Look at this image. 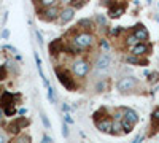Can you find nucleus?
<instances>
[{
  "label": "nucleus",
  "mask_w": 159,
  "mask_h": 143,
  "mask_svg": "<svg viewBox=\"0 0 159 143\" xmlns=\"http://www.w3.org/2000/svg\"><path fill=\"white\" fill-rule=\"evenodd\" d=\"M40 118H42V123H43V126H45V129H51V123H49V119H48V116L42 111L40 113Z\"/></svg>",
  "instance_id": "obj_20"
},
{
  "label": "nucleus",
  "mask_w": 159,
  "mask_h": 143,
  "mask_svg": "<svg viewBox=\"0 0 159 143\" xmlns=\"http://www.w3.org/2000/svg\"><path fill=\"white\" fill-rule=\"evenodd\" d=\"M123 121L129 123L130 126H135V124H137V121H139V114H137V113H135L134 110H130V108H126Z\"/></svg>",
  "instance_id": "obj_11"
},
{
  "label": "nucleus",
  "mask_w": 159,
  "mask_h": 143,
  "mask_svg": "<svg viewBox=\"0 0 159 143\" xmlns=\"http://www.w3.org/2000/svg\"><path fill=\"white\" fill-rule=\"evenodd\" d=\"M96 21H97L99 25H105V24H107V18H105L103 15H96Z\"/></svg>",
  "instance_id": "obj_22"
},
{
  "label": "nucleus",
  "mask_w": 159,
  "mask_h": 143,
  "mask_svg": "<svg viewBox=\"0 0 159 143\" xmlns=\"http://www.w3.org/2000/svg\"><path fill=\"white\" fill-rule=\"evenodd\" d=\"M113 121H111V118H103V119H99V121H96V126H97V129L100 132H107V134H111V131H113Z\"/></svg>",
  "instance_id": "obj_9"
},
{
  "label": "nucleus",
  "mask_w": 159,
  "mask_h": 143,
  "mask_svg": "<svg viewBox=\"0 0 159 143\" xmlns=\"http://www.w3.org/2000/svg\"><path fill=\"white\" fill-rule=\"evenodd\" d=\"M64 51V42L61 40V38H57V40H52L49 43V53L51 54H59Z\"/></svg>",
  "instance_id": "obj_14"
},
{
  "label": "nucleus",
  "mask_w": 159,
  "mask_h": 143,
  "mask_svg": "<svg viewBox=\"0 0 159 143\" xmlns=\"http://www.w3.org/2000/svg\"><path fill=\"white\" fill-rule=\"evenodd\" d=\"M124 11H126V3H116V2H110L108 3V15H110V18L123 16Z\"/></svg>",
  "instance_id": "obj_8"
},
{
  "label": "nucleus",
  "mask_w": 159,
  "mask_h": 143,
  "mask_svg": "<svg viewBox=\"0 0 159 143\" xmlns=\"http://www.w3.org/2000/svg\"><path fill=\"white\" fill-rule=\"evenodd\" d=\"M35 35H37V42H38V45H43V37H42V34H40L38 30L35 32Z\"/></svg>",
  "instance_id": "obj_28"
},
{
  "label": "nucleus",
  "mask_w": 159,
  "mask_h": 143,
  "mask_svg": "<svg viewBox=\"0 0 159 143\" xmlns=\"http://www.w3.org/2000/svg\"><path fill=\"white\" fill-rule=\"evenodd\" d=\"M126 60L129 62V64H143V60L142 59H139L137 56H134V54H132V56H127L126 57Z\"/></svg>",
  "instance_id": "obj_21"
},
{
  "label": "nucleus",
  "mask_w": 159,
  "mask_h": 143,
  "mask_svg": "<svg viewBox=\"0 0 159 143\" xmlns=\"http://www.w3.org/2000/svg\"><path fill=\"white\" fill-rule=\"evenodd\" d=\"M73 15H75V8H72V7H69V8H64V10L61 11V15H59L61 22H62V24H65V22L72 21V19H73Z\"/></svg>",
  "instance_id": "obj_13"
},
{
  "label": "nucleus",
  "mask_w": 159,
  "mask_h": 143,
  "mask_svg": "<svg viewBox=\"0 0 159 143\" xmlns=\"http://www.w3.org/2000/svg\"><path fill=\"white\" fill-rule=\"evenodd\" d=\"M150 49H151L150 45H147V43H139L137 46L132 48V54H134V56H143V54H148Z\"/></svg>",
  "instance_id": "obj_15"
},
{
  "label": "nucleus",
  "mask_w": 159,
  "mask_h": 143,
  "mask_svg": "<svg viewBox=\"0 0 159 143\" xmlns=\"http://www.w3.org/2000/svg\"><path fill=\"white\" fill-rule=\"evenodd\" d=\"M62 110L65 111V114H69V111H70V107L67 105V103H64V105H62Z\"/></svg>",
  "instance_id": "obj_32"
},
{
  "label": "nucleus",
  "mask_w": 159,
  "mask_h": 143,
  "mask_svg": "<svg viewBox=\"0 0 159 143\" xmlns=\"http://www.w3.org/2000/svg\"><path fill=\"white\" fill-rule=\"evenodd\" d=\"M132 34H134L135 35V38H137V40L140 42V43H147V40H148V30L147 29H145L143 27V25H135V29H134V32H132Z\"/></svg>",
  "instance_id": "obj_10"
},
{
  "label": "nucleus",
  "mask_w": 159,
  "mask_h": 143,
  "mask_svg": "<svg viewBox=\"0 0 159 143\" xmlns=\"http://www.w3.org/2000/svg\"><path fill=\"white\" fill-rule=\"evenodd\" d=\"M62 137H64V138L69 137V127H67V124H65V123L62 124Z\"/></svg>",
  "instance_id": "obj_26"
},
{
  "label": "nucleus",
  "mask_w": 159,
  "mask_h": 143,
  "mask_svg": "<svg viewBox=\"0 0 159 143\" xmlns=\"http://www.w3.org/2000/svg\"><path fill=\"white\" fill-rule=\"evenodd\" d=\"M56 76H57V80H59V83L67 89V91H76V87H78V84H76V81H75V78L70 75V72L67 70V69H64V67H56Z\"/></svg>",
  "instance_id": "obj_1"
},
{
  "label": "nucleus",
  "mask_w": 159,
  "mask_h": 143,
  "mask_svg": "<svg viewBox=\"0 0 159 143\" xmlns=\"http://www.w3.org/2000/svg\"><path fill=\"white\" fill-rule=\"evenodd\" d=\"M13 143H30V137L29 135H18L13 140Z\"/></svg>",
  "instance_id": "obj_19"
},
{
  "label": "nucleus",
  "mask_w": 159,
  "mask_h": 143,
  "mask_svg": "<svg viewBox=\"0 0 159 143\" xmlns=\"http://www.w3.org/2000/svg\"><path fill=\"white\" fill-rule=\"evenodd\" d=\"M135 84H137V80L134 76H124V78H121V80L118 81V84H116V87L119 89V91H130V89H134L135 87Z\"/></svg>",
  "instance_id": "obj_5"
},
{
  "label": "nucleus",
  "mask_w": 159,
  "mask_h": 143,
  "mask_svg": "<svg viewBox=\"0 0 159 143\" xmlns=\"http://www.w3.org/2000/svg\"><path fill=\"white\" fill-rule=\"evenodd\" d=\"M157 78H159V75H157V73H153V75H151V78H150V81H151V83H153L154 80L157 81Z\"/></svg>",
  "instance_id": "obj_34"
},
{
  "label": "nucleus",
  "mask_w": 159,
  "mask_h": 143,
  "mask_svg": "<svg viewBox=\"0 0 159 143\" xmlns=\"http://www.w3.org/2000/svg\"><path fill=\"white\" fill-rule=\"evenodd\" d=\"M89 69H91V67H89V62H86V60H83V59L75 60L73 65H72V70H73V73H75L78 78H84V76L88 75Z\"/></svg>",
  "instance_id": "obj_3"
},
{
  "label": "nucleus",
  "mask_w": 159,
  "mask_h": 143,
  "mask_svg": "<svg viewBox=\"0 0 159 143\" xmlns=\"http://www.w3.org/2000/svg\"><path fill=\"white\" fill-rule=\"evenodd\" d=\"M142 138H143V137H142V135H139V137H137L134 141H132V143H140V141H142Z\"/></svg>",
  "instance_id": "obj_38"
},
{
  "label": "nucleus",
  "mask_w": 159,
  "mask_h": 143,
  "mask_svg": "<svg viewBox=\"0 0 159 143\" xmlns=\"http://www.w3.org/2000/svg\"><path fill=\"white\" fill-rule=\"evenodd\" d=\"M100 48H102L103 51H110V43L105 40V38H102V40H100Z\"/></svg>",
  "instance_id": "obj_24"
},
{
  "label": "nucleus",
  "mask_w": 159,
  "mask_h": 143,
  "mask_svg": "<svg viewBox=\"0 0 159 143\" xmlns=\"http://www.w3.org/2000/svg\"><path fill=\"white\" fill-rule=\"evenodd\" d=\"M5 111V116H13L16 113V110H15V107H11V108H7V110H3Z\"/></svg>",
  "instance_id": "obj_27"
},
{
  "label": "nucleus",
  "mask_w": 159,
  "mask_h": 143,
  "mask_svg": "<svg viewBox=\"0 0 159 143\" xmlns=\"http://www.w3.org/2000/svg\"><path fill=\"white\" fill-rule=\"evenodd\" d=\"M51 141H52V140H51L48 135H43V137H42V143H51Z\"/></svg>",
  "instance_id": "obj_31"
},
{
  "label": "nucleus",
  "mask_w": 159,
  "mask_h": 143,
  "mask_svg": "<svg viewBox=\"0 0 159 143\" xmlns=\"http://www.w3.org/2000/svg\"><path fill=\"white\" fill-rule=\"evenodd\" d=\"M126 43H127V46H132V48H134V46H137V45H139L140 42H139L137 38H135V35H134V34H130V35L127 37Z\"/></svg>",
  "instance_id": "obj_18"
},
{
  "label": "nucleus",
  "mask_w": 159,
  "mask_h": 143,
  "mask_svg": "<svg viewBox=\"0 0 159 143\" xmlns=\"http://www.w3.org/2000/svg\"><path fill=\"white\" fill-rule=\"evenodd\" d=\"M110 64H111V57H110L108 54H102V56L97 59V62H96V69L105 70V69L110 67Z\"/></svg>",
  "instance_id": "obj_12"
},
{
  "label": "nucleus",
  "mask_w": 159,
  "mask_h": 143,
  "mask_svg": "<svg viewBox=\"0 0 159 143\" xmlns=\"http://www.w3.org/2000/svg\"><path fill=\"white\" fill-rule=\"evenodd\" d=\"M64 123H65V124H73V119L70 118V114H65V116H64Z\"/></svg>",
  "instance_id": "obj_29"
},
{
  "label": "nucleus",
  "mask_w": 159,
  "mask_h": 143,
  "mask_svg": "<svg viewBox=\"0 0 159 143\" xmlns=\"http://www.w3.org/2000/svg\"><path fill=\"white\" fill-rule=\"evenodd\" d=\"M121 30H123V27H115V29L111 30V34H113V35H119V34H121Z\"/></svg>",
  "instance_id": "obj_30"
},
{
  "label": "nucleus",
  "mask_w": 159,
  "mask_h": 143,
  "mask_svg": "<svg viewBox=\"0 0 159 143\" xmlns=\"http://www.w3.org/2000/svg\"><path fill=\"white\" fill-rule=\"evenodd\" d=\"M73 7H75V8H81V7H84V2H81V3L75 2V3H73Z\"/></svg>",
  "instance_id": "obj_37"
},
{
  "label": "nucleus",
  "mask_w": 159,
  "mask_h": 143,
  "mask_svg": "<svg viewBox=\"0 0 159 143\" xmlns=\"http://www.w3.org/2000/svg\"><path fill=\"white\" fill-rule=\"evenodd\" d=\"M5 49H10V51H13V53H18L16 51V48H13V46H10V45H7V46H3Z\"/></svg>",
  "instance_id": "obj_35"
},
{
  "label": "nucleus",
  "mask_w": 159,
  "mask_h": 143,
  "mask_svg": "<svg viewBox=\"0 0 159 143\" xmlns=\"http://www.w3.org/2000/svg\"><path fill=\"white\" fill-rule=\"evenodd\" d=\"M0 143H7V137H5V134H0Z\"/></svg>",
  "instance_id": "obj_36"
},
{
  "label": "nucleus",
  "mask_w": 159,
  "mask_h": 143,
  "mask_svg": "<svg viewBox=\"0 0 159 143\" xmlns=\"http://www.w3.org/2000/svg\"><path fill=\"white\" fill-rule=\"evenodd\" d=\"M15 97H16V94L10 92V91H3L2 97H0V108H3V110L11 108L15 105Z\"/></svg>",
  "instance_id": "obj_7"
},
{
  "label": "nucleus",
  "mask_w": 159,
  "mask_h": 143,
  "mask_svg": "<svg viewBox=\"0 0 159 143\" xmlns=\"http://www.w3.org/2000/svg\"><path fill=\"white\" fill-rule=\"evenodd\" d=\"M7 78V67L5 65H0V81H3Z\"/></svg>",
  "instance_id": "obj_25"
},
{
  "label": "nucleus",
  "mask_w": 159,
  "mask_h": 143,
  "mask_svg": "<svg viewBox=\"0 0 159 143\" xmlns=\"http://www.w3.org/2000/svg\"><path fill=\"white\" fill-rule=\"evenodd\" d=\"M76 27H83V29H86V30H89L91 27H92V21L91 19H80L78 21V24H76Z\"/></svg>",
  "instance_id": "obj_17"
},
{
  "label": "nucleus",
  "mask_w": 159,
  "mask_h": 143,
  "mask_svg": "<svg viewBox=\"0 0 159 143\" xmlns=\"http://www.w3.org/2000/svg\"><path fill=\"white\" fill-rule=\"evenodd\" d=\"M3 116H5V111H3V108H0V119H2Z\"/></svg>",
  "instance_id": "obj_39"
},
{
  "label": "nucleus",
  "mask_w": 159,
  "mask_h": 143,
  "mask_svg": "<svg viewBox=\"0 0 159 143\" xmlns=\"http://www.w3.org/2000/svg\"><path fill=\"white\" fill-rule=\"evenodd\" d=\"M48 99H49V102H54V100H56V94H54V89H52L51 86L48 87Z\"/></svg>",
  "instance_id": "obj_23"
},
{
  "label": "nucleus",
  "mask_w": 159,
  "mask_h": 143,
  "mask_svg": "<svg viewBox=\"0 0 159 143\" xmlns=\"http://www.w3.org/2000/svg\"><path fill=\"white\" fill-rule=\"evenodd\" d=\"M27 126H29V119L24 118V116H21V118H16L15 121H11V123L8 124V131H10L11 134L18 135L22 129H25Z\"/></svg>",
  "instance_id": "obj_4"
},
{
  "label": "nucleus",
  "mask_w": 159,
  "mask_h": 143,
  "mask_svg": "<svg viewBox=\"0 0 159 143\" xmlns=\"http://www.w3.org/2000/svg\"><path fill=\"white\" fill-rule=\"evenodd\" d=\"M10 37V30L8 29H5L3 32H2V38H8Z\"/></svg>",
  "instance_id": "obj_33"
},
{
  "label": "nucleus",
  "mask_w": 159,
  "mask_h": 143,
  "mask_svg": "<svg viewBox=\"0 0 159 143\" xmlns=\"http://www.w3.org/2000/svg\"><path fill=\"white\" fill-rule=\"evenodd\" d=\"M61 15L57 7H49V8H43L42 11H40V19H43V21H54L57 16Z\"/></svg>",
  "instance_id": "obj_6"
},
{
  "label": "nucleus",
  "mask_w": 159,
  "mask_h": 143,
  "mask_svg": "<svg viewBox=\"0 0 159 143\" xmlns=\"http://www.w3.org/2000/svg\"><path fill=\"white\" fill-rule=\"evenodd\" d=\"M151 124H153V129L157 132L159 131V108H156L151 114Z\"/></svg>",
  "instance_id": "obj_16"
},
{
  "label": "nucleus",
  "mask_w": 159,
  "mask_h": 143,
  "mask_svg": "<svg viewBox=\"0 0 159 143\" xmlns=\"http://www.w3.org/2000/svg\"><path fill=\"white\" fill-rule=\"evenodd\" d=\"M92 42H94V37H92L89 32H81V34L73 37V45L78 51L84 49V48H89L92 45Z\"/></svg>",
  "instance_id": "obj_2"
}]
</instances>
